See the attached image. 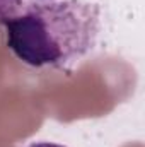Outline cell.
Wrapping results in <instances>:
<instances>
[{
    "instance_id": "cell-1",
    "label": "cell",
    "mask_w": 145,
    "mask_h": 147,
    "mask_svg": "<svg viewBox=\"0 0 145 147\" xmlns=\"http://www.w3.org/2000/svg\"><path fill=\"white\" fill-rule=\"evenodd\" d=\"M3 28L9 50L22 63L70 72L97 43L101 7L87 0H33Z\"/></svg>"
},
{
    "instance_id": "cell-2",
    "label": "cell",
    "mask_w": 145,
    "mask_h": 147,
    "mask_svg": "<svg viewBox=\"0 0 145 147\" xmlns=\"http://www.w3.org/2000/svg\"><path fill=\"white\" fill-rule=\"evenodd\" d=\"M24 7V0H0V24H5L7 21L19 16Z\"/></svg>"
},
{
    "instance_id": "cell-3",
    "label": "cell",
    "mask_w": 145,
    "mask_h": 147,
    "mask_svg": "<svg viewBox=\"0 0 145 147\" xmlns=\"http://www.w3.org/2000/svg\"><path fill=\"white\" fill-rule=\"evenodd\" d=\"M28 147H65L62 146V144H55V142H33V144H29Z\"/></svg>"
}]
</instances>
